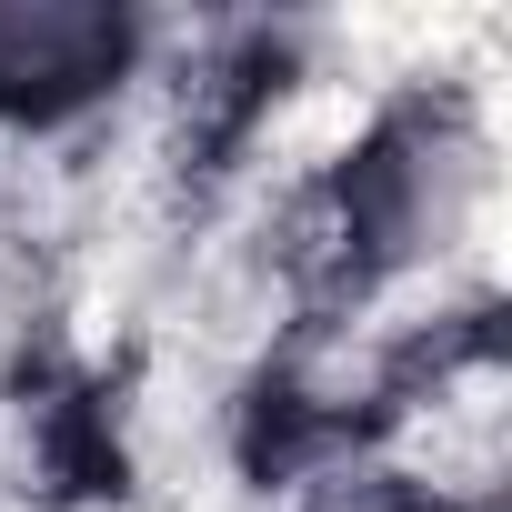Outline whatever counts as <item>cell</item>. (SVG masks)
Here are the masks:
<instances>
[{
  "label": "cell",
  "mask_w": 512,
  "mask_h": 512,
  "mask_svg": "<svg viewBox=\"0 0 512 512\" xmlns=\"http://www.w3.org/2000/svg\"><path fill=\"white\" fill-rule=\"evenodd\" d=\"M151 61V31L111 0H0V131H71L111 111Z\"/></svg>",
  "instance_id": "6da1fadb"
}]
</instances>
